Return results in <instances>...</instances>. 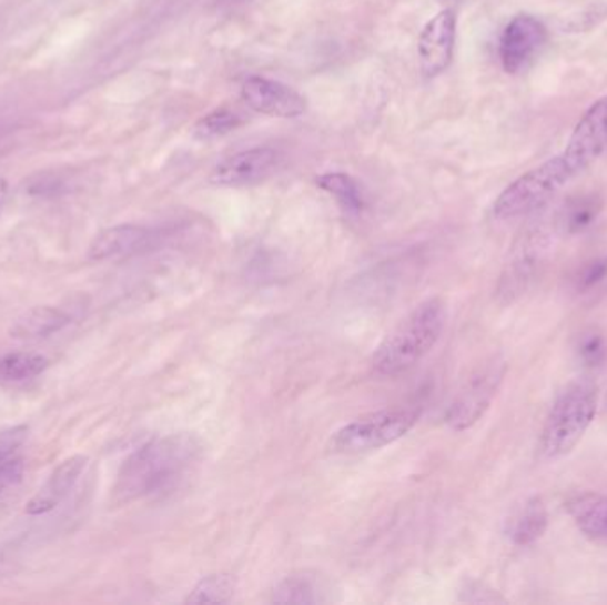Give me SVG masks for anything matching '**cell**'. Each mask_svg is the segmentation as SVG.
I'll list each match as a JSON object with an SVG mask.
<instances>
[{"label":"cell","mask_w":607,"mask_h":605,"mask_svg":"<svg viewBox=\"0 0 607 605\" xmlns=\"http://www.w3.org/2000/svg\"><path fill=\"white\" fill-rule=\"evenodd\" d=\"M201 453L200 438L192 433H173L146 442L121 465L112 501L129 504L173 488L198 465Z\"/></svg>","instance_id":"obj_1"},{"label":"cell","mask_w":607,"mask_h":605,"mask_svg":"<svg viewBox=\"0 0 607 605\" xmlns=\"http://www.w3.org/2000/svg\"><path fill=\"white\" fill-rule=\"evenodd\" d=\"M444 323L446 310L439 299L417 305L378 346L373 355V372L393 379L413 370L439 341Z\"/></svg>","instance_id":"obj_2"},{"label":"cell","mask_w":607,"mask_h":605,"mask_svg":"<svg viewBox=\"0 0 607 605\" xmlns=\"http://www.w3.org/2000/svg\"><path fill=\"white\" fill-rule=\"evenodd\" d=\"M597 414V385L579 379L567 385L550 406L542 428L540 447L546 458H562L581 442Z\"/></svg>","instance_id":"obj_3"},{"label":"cell","mask_w":607,"mask_h":605,"mask_svg":"<svg viewBox=\"0 0 607 605\" xmlns=\"http://www.w3.org/2000/svg\"><path fill=\"white\" fill-rule=\"evenodd\" d=\"M574 177L576 174L565 162L564 157H553L506 186L494 203V216L502 221H510L517 216L528 215L542 204H546Z\"/></svg>","instance_id":"obj_4"},{"label":"cell","mask_w":607,"mask_h":605,"mask_svg":"<svg viewBox=\"0 0 607 605\" xmlns=\"http://www.w3.org/2000/svg\"><path fill=\"white\" fill-rule=\"evenodd\" d=\"M416 409H390L364 415L334 433L331 446L343 455H357L366 451L381 450L407 435L417 423Z\"/></svg>","instance_id":"obj_5"},{"label":"cell","mask_w":607,"mask_h":605,"mask_svg":"<svg viewBox=\"0 0 607 605\" xmlns=\"http://www.w3.org/2000/svg\"><path fill=\"white\" fill-rule=\"evenodd\" d=\"M505 373V361L499 357L490 359L487 364L479 367L449 406L446 423L457 432L471 428L473 424L478 423L479 417L488 411V406L496 399Z\"/></svg>","instance_id":"obj_6"},{"label":"cell","mask_w":607,"mask_h":605,"mask_svg":"<svg viewBox=\"0 0 607 605\" xmlns=\"http://www.w3.org/2000/svg\"><path fill=\"white\" fill-rule=\"evenodd\" d=\"M547 251H549V242L542 233L528 234L526 239L517 243L497 284L499 301L508 304L528 292L533 281L540 274V266L546 261Z\"/></svg>","instance_id":"obj_7"},{"label":"cell","mask_w":607,"mask_h":605,"mask_svg":"<svg viewBox=\"0 0 607 605\" xmlns=\"http://www.w3.org/2000/svg\"><path fill=\"white\" fill-rule=\"evenodd\" d=\"M607 147V97L585 112L579 123L576 124L570 141L565 148V162L570 165L574 174L585 171L588 165L603 155Z\"/></svg>","instance_id":"obj_8"},{"label":"cell","mask_w":607,"mask_h":605,"mask_svg":"<svg viewBox=\"0 0 607 605\" xmlns=\"http://www.w3.org/2000/svg\"><path fill=\"white\" fill-rule=\"evenodd\" d=\"M547 41V31L544 23L538 22L532 14L515 17L499 41V58L503 68L508 73H519L528 68L529 62L537 58Z\"/></svg>","instance_id":"obj_9"},{"label":"cell","mask_w":607,"mask_h":605,"mask_svg":"<svg viewBox=\"0 0 607 605\" xmlns=\"http://www.w3.org/2000/svg\"><path fill=\"white\" fill-rule=\"evenodd\" d=\"M280 155L272 148L239 151L219 162L210 173V183L217 186H249L263 182L274 173Z\"/></svg>","instance_id":"obj_10"},{"label":"cell","mask_w":607,"mask_h":605,"mask_svg":"<svg viewBox=\"0 0 607 605\" xmlns=\"http://www.w3.org/2000/svg\"><path fill=\"white\" fill-rule=\"evenodd\" d=\"M242 100L257 114L272 118H297L306 111V100L295 89L263 77L245 80L242 85Z\"/></svg>","instance_id":"obj_11"},{"label":"cell","mask_w":607,"mask_h":605,"mask_svg":"<svg viewBox=\"0 0 607 605\" xmlns=\"http://www.w3.org/2000/svg\"><path fill=\"white\" fill-rule=\"evenodd\" d=\"M457 18L452 9H443L426 23L419 36V62L426 77H437L449 67L455 49Z\"/></svg>","instance_id":"obj_12"},{"label":"cell","mask_w":607,"mask_h":605,"mask_svg":"<svg viewBox=\"0 0 607 605\" xmlns=\"http://www.w3.org/2000/svg\"><path fill=\"white\" fill-rule=\"evenodd\" d=\"M85 465H88V456L84 455L62 460L61 464L53 468L40 491L36 492L32 500L27 503V515L40 517V515H47L58 508L59 504L67 500L68 494L73 491V486L84 473Z\"/></svg>","instance_id":"obj_13"},{"label":"cell","mask_w":607,"mask_h":605,"mask_svg":"<svg viewBox=\"0 0 607 605\" xmlns=\"http://www.w3.org/2000/svg\"><path fill=\"white\" fill-rule=\"evenodd\" d=\"M156 242V233L142 225H114L94 236L89 245V260L103 261L124 258L146 251Z\"/></svg>","instance_id":"obj_14"},{"label":"cell","mask_w":607,"mask_h":605,"mask_svg":"<svg viewBox=\"0 0 607 605\" xmlns=\"http://www.w3.org/2000/svg\"><path fill=\"white\" fill-rule=\"evenodd\" d=\"M567 512L583 535L607 544V495L579 492L567 501Z\"/></svg>","instance_id":"obj_15"},{"label":"cell","mask_w":607,"mask_h":605,"mask_svg":"<svg viewBox=\"0 0 607 605\" xmlns=\"http://www.w3.org/2000/svg\"><path fill=\"white\" fill-rule=\"evenodd\" d=\"M71 316L61 307L38 305L14 320L9 334L14 340L32 341L52 336L55 332L70 325Z\"/></svg>","instance_id":"obj_16"},{"label":"cell","mask_w":607,"mask_h":605,"mask_svg":"<svg viewBox=\"0 0 607 605\" xmlns=\"http://www.w3.org/2000/svg\"><path fill=\"white\" fill-rule=\"evenodd\" d=\"M547 530V510L542 503V500L535 497L524 504V508L515 515L512 521L510 533L512 542L519 547H528V545L535 544L537 540L542 538V535Z\"/></svg>","instance_id":"obj_17"},{"label":"cell","mask_w":607,"mask_h":605,"mask_svg":"<svg viewBox=\"0 0 607 605\" xmlns=\"http://www.w3.org/2000/svg\"><path fill=\"white\" fill-rule=\"evenodd\" d=\"M49 367V359L32 352H14L0 357V382L20 384L41 375Z\"/></svg>","instance_id":"obj_18"},{"label":"cell","mask_w":607,"mask_h":605,"mask_svg":"<svg viewBox=\"0 0 607 605\" xmlns=\"http://www.w3.org/2000/svg\"><path fill=\"white\" fill-rule=\"evenodd\" d=\"M318 601V584L306 574L289 575L272 592L275 604H316Z\"/></svg>","instance_id":"obj_19"},{"label":"cell","mask_w":607,"mask_h":605,"mask_svg":"<svg viewBox=\"0 0 607 605\" xmlns=\"http://www.w3.org/2000/svg\"><path fill=\"white\" fill-rule=\"evenodd\" d=\"M318 186L322 191L333 195L337 203L345 208L346 212L360 213L364 208V198L360 186L345 173H327L318 178Z\"/></svg>","instance_id":"obj_20"},{"label":"cell","mask_w":607,"mask_h":605,"mask_svg":"<svg viewBox=\"0 0 607 605\" xmlns=\"http://www.w3.org/2000/svg\"><path fill=\"white\" fill-rule=\"evenodd\" d=\"M600 203L597 195H579L576 200L565 206L564 213H562V225L568 233H581V231L588 230L597 216H599Z\"/></svg>","instance_id":"obj_21"},{"label":"cell","mask_w":607,"mask_h":605,"mask_svg":"<svg viewBox=\"0 0 607 605\" xmlns=\"http://www.w3.org/2000/svg\"><path fill=\"white\" fill-rule=\"evenodd\" d=\"M235 586V579L231 575H210L192 589L186 604H224L233 597Z\"/></svg>","instance_id":"obj_22"},{"label":"cell","mask_w":607,"mask_h":605,"mask_svg":"<svg viewBox=\"0 0 607 605\" xmlns=\"http://www.w3.org/2000/svg\"><path fill=\"white\" fill-rule=\"evenodd\" d=\"M574 290L583 299L603 295L607 290V256L586 263L574 278Z\"/></svg>","instance_id":"obj_23"},{"label":"cell","mask_w":607,"mask_h":605,"mask_svg":"<svg viewBox=\"0 0 607 605\" xmlns=\"http://www.w3.org/2000/svg\"><path fill=\"white\" fill-rule=\"evenodd\" d=\"M240 124H242V115L239 112L221 107L204 115L203 120L195 124V135L200 139L221 138L239 129Z\"/></svg>","instance_id":"obj_24"},{"label":"cell","mask_w":607,"mask_h":605,"mask_svg":"<svg viewBox=\"0 0 607 605\" xmlns=\"http://www.w3.org/2000/svg\"><path fill=\"white\" fill-rule=\"evenodd\" d=\"M27 435H29V428L26 424H18L13 428L0 432V464L17 458L18 450L26 444Z\"/></svg>","instance_id":"obj_25"},{"label":"cell","mask_w":607,"mask_h":605,"mask_svg":"<svg viewBox=\"0 0 607 605\" xmlns=\"http://www.w3.org/2000/svg\"><path fill=\"white\" fill-rule=\"evenodd\" d=\"M23 462L20 456L0 464V495L6 494L11 486L17 485L22 480Z\"/></svg>","instance_id":"obj_26"},{"label":"cell","mask_w":607,"mask_h":605,"mask_svg":"<svg viewBox=\"0 0 607 605\" xmlns=\"http://www.w3.org/2000/svg\"><path fill=\"white\" fill-rule=\"evenodd\" d=\"M604 352H606V350H604L603 337L597 336V334H590V336L583 340L581 355L586 363H600L604 357Z\"/></svg>","instance_id":"obj_27"},{"label":"cell","mask_w":607,"mask_h":605,"mask_svg":"<svg viewBox=\"0 0 607 605\" xmlns=\"http://www.w3.org/2000/svg\"><path fill=\"white\" fill-rule=\"evenodd\" d=\"M6 201H8V182L0 178V215L4 212Z\"/></svg>","instance_id":"obj_28"}]
</instances>
